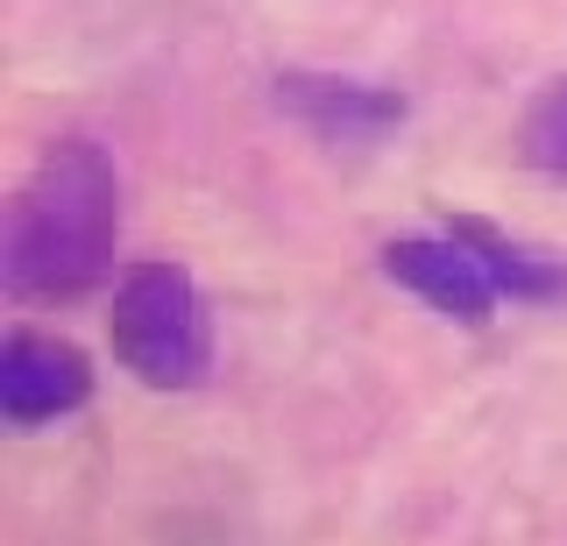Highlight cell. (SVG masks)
Listing matches in <instances>:
<instances>
[{"mask_svg":"<svg viewBox=\"0 0 567 546\" xmlns=\"http://www.w3.org/2000/svg\"><path fill=\"white\" fill-rule=\"evenodd\" d=\"M121 171L93 135H58L0 214V291L14 306H79L114 277Z\"/></svg>","mask_w":567,"mask_h":546,"instance_id":"1","label":"cell"},{"mask_svg":"<svg viewBox=\"0 0 567 546\" xmlns=\"http://www.w3.org/2000/svg\"><path fill=\"white\" fill-rule=\"evenodd\" d=\"M106 348L142 391H199L213 369V320L185 262L142 256L114 277Z\"/></svg>","mask_w":567,"mask_h":546,"instance_id":"2","label":"cell"},{"mask_svg":"<svg viewBox=\"0 0 567 546\" xmlns=\"http://www.w3.org/2000/svg\"><path fill=\"white\" fill-rule=\"evenodd\" d=\"M93 383H100L93 356L79 341H64V333H43V327L0 333V419L14 433H35V426H58V419L85 412Z\"/></svg>","mask_w":567,"mask_h":546,"instance_id":"3","label":"cell"},{"mask_svg":"<svg viewBox=\"0 0 567 546\" xmlns=\"http://www.w3.org/2000/svg\"><path fill=\"white\" fill-rule=\"evenodd\" d=\"M270 100L284 121H298L306 135L333 150H362V143H383L412 121V100L398 85H377V79H341V72H277L270 79Z\"/></svg>","mask_w":567,"mask_h":546,"instance_id":"4","label":"cell"},{"mask_svg":"<svg viewBox=\"0 0 567 546\" xmlns=\"http://www.w3.org/2000/svg\"><path fill=\"white\" fill-rule=\"evenodd\" d=\"M377 262L398 291H412L419 306H433L440 320H454V327H489L496 306H504L496 285L483 277V262L461 249L447 227H433V235H390Z\"/></svg>","mask_w":567,"mask_h":546,"instance_id":"5","label":"cell"},{"mask_svg":"<svg viewBox=\"0 0 567 546\" xmlns=\"http://www.w3.org/2000/svg\"><path fill=\"white\" fill-rule=\"evenodd\" d=\"M440 227H447L461 249L483 262V277L496 285V298H504V306H525V312L567 306V256L532 249L525 235H511V227H496V220H483V214H447Z\"/></svg>","mask_w":567,"mask_h":546,"instance_id":"6","label":"cell"},{"mask_svg":"<svg viewBox=\"0 0 567 546\" xmlns=\"http://www.w3.org/2000/svg\"><path fill=\"white\" fill-rule=\"evenodd\" d=\"M518 156L546 178H567V79H554L546 93L525 100L518 114Z\"/></svg>","mask_w":567,"mask_h":546,"instance_id":"7","label":"cell"}]
</instances>
